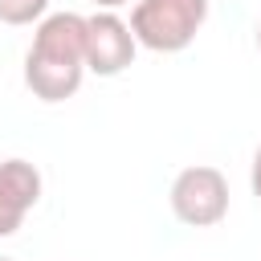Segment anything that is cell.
Here are the masks:
<instances>
[{
    "mask_svg": "<svg viewBox=\"0 0 261 261\" xmlns=\"http://www.w3.org/2000/svg\"><path fill=\"white\" fill-rule=\"evenodd\" d=\"M86 77V16L53 12L37 24L24 53V86L41 102H65Z\"/></svg>",
    "mask_w": 261,
    "mask_h": 261,
    "instance_id": "1",
    "label": "cell"
},
{
    "mask_svg": "<svg viewBox=\"0 0 261 261\" xmlns=\"http://www.w3.org/2000/svg\"><path fill=\"white\" fill-rule=\"evenodd\" d=\"M208 20V0H139L130 12V33L151 53H179L196 41Z\"/></svg>",
    "mask_w": 261,
    "mask_h": 261,
    "instance_id": "2",
    "label": "cell"
},
{
    "mask_svg": "<svg viewBox=\"0 0 261 261\" xmlns=\"http://www.w3.org/2000/svg\"><path fill=\"white\" fill-rule=\"evenodd\" d=\"M171 212L188 228L220 224L228 216V179L216 167H208V163L184 167L175 175V184H171Z\"/></svg>",
    "mask_w": 261,
    "mask_h": 261,
    "instance_id": "3",
    "label": "cell"
},
{
    "mask_svg": "<svg viewBox=\"0 0 261 261\" xmlns=\"http://www.w3.org/2000/svg\"><path fill=\"white\" fill-rule=\"evenodd\" d=\"M135 49H139V41L118 12L98 8L94 16H86V69L90 73H98V77L122 73L135 61Z\"/></svg>",
    "mask_w": 261,
    "mask_h": 261,
    "instance_id": "4",
    "label": "cell"
},
{
    "mask_svg": "<svg viewBox=\"0 0 261 261\" xmlns=\"http://www.w3.org/2000/svg\"><path fill=\"white\" fill-rule=\"evenodd\" d=\"M41 200V171L29 159L0 163V237H12Z\"/></svg>",
    "mask_w": 261,
    "mask_h": 261,
    "instance_id": "5",
    "label": "cell"
},
{
    "mask_svg": "<svg viewBox=\"0 0 261 261\" xmlns=\"http://www.w3.org/2000/svg\"><path fill=\"white\" fill-rule=\"evenodd\" d=\"M49 12V0H0V24H41Z\"/></svg>",
    "mask_w": 261,
    "mask_h": 261,
    "instance_id": "6",
    "label": "cell"
},
{
    "mask_svg": "<svg viewBox=\"0 0 261 261\" xmlns=\"http://www.w3.org/2000/svg\"><path fill=\"white\" fill-rule=\"evenodd\" d=\"M249 184H253V196L261 200V143H257V151H253V171H249Z\"/></svg>",
    "mask_w": 261,
    "mask_h": 261,
    "instance_id": "7",
    "label": "cell"
},
{
    "mask_svg": "<svg viewBox=\"0 0 261 261\" xmlns=\"http://www.w3.org/2000/svg\"><path fill=\"white\" fill-rule=\"evenodd\" d=\"M94 4H98V8H110V12H114V8H122V4H130V0H94Z\"/></svg>",
    "mask_w": 261,
    "mask_h": 261,
    "instance_id": "8",
    "label": "cell"
},
{
    "mask_svg": "<svg viewBox=\"0 0 261 261\" xmlns=\"http://www.w3.org/2000/svg\"><path fill=\"white\" fill-rule=\"evenodd\" d=\"M257 49H261V24H257Z\"/></svg>",
    "mask_w": 261,
    "mask_h": 261,
    "instance_id": "9",
    "label": "cell"
},
{
    "mask_svg": "<svg viewBox=\"0 0 261 261\" xmlns=\"http://www.w3.org/2000/svg\"><path fill=\"white\" fill-rule=\"evenodd\" d=\"M0 261H16V257H0Z\"/></svg>",
    "mask_w": 261,
    "mask_h": 261,
    "instance_id": "10",
    "label": "cell"
}]
</instances>
